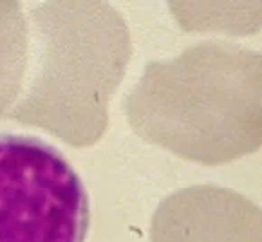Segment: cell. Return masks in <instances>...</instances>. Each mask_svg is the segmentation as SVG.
I'll list each match as a JSON object with an SVG mask.
<instances>
[{
    "instance_id": "1",
    "label": "cell",
    "mask_w": 262,
    "mask_h": 242,
    "mask_svg": "<svg viewBox=\"0 0 262 242\" xmlns=\"http://www.w3.org/2000/svg\"><path fill=\"white\" fill-rule=\"evenodd\" d=\"M123 111L139 138L178 158L235 161L260 148L262 58L239 43H195L148 63Z\"/></svg>"
},
{
    "instance_id": "2",
    "label": "cell",
    "mask_w": 262,
    "mask_h": 242,
    "mask_svg": "<svg viewBox=\"0 0 262 242\" xmlns=\"http://www.w3.org/2000/svg\"><path fill=\"white\" fill-rule=\"evenodd\" d=\"M38 63L29 93L4 118L91 146L132 54L123 16L107 2H42L31 11Z\"/></svg>"
},
{
    "instance_id": "3",
    "label": "cell",
    "mask_w": 262,
    "mask_h": 242,
    "mask_svg": "<svg viewBox=\"0 0 262 242\" xmlns=\"http://www.w3.org/2000/svg\"><path fill=\"white\" fill-rule=\"evenodd\" d=\"M89 193L51 143L0 132V242H85Z\"/></svg>"
},
{
    "instance_id": "4",
    "label": "cell",
    "mask_w": 262,
    "mask_h": 242,
    "mask_svg": "<svg viewBox=\"0 0 262 242\" xmlns=\"http://www.w3.org/2000/svg\"><path fill=\"white\" fill-rule=\"evenodd\" d=\"M150 242H262L260 208L223 186L181 188L158 206Z\"/></svg>"
},
{
    "instance_id": "5",
    "label": "cell",
    "mask_w": 262,
    "mask_h": 242,
    "mask_svg": "<svg viewBox=\"0 0 262 242\" xmlns=\"http://www.w3.org/2000/svg\"><path fill=\"white\" fill-rule=\"evenodd\" d=\"M27 65V24L20 2H0V118L20 94Z\"/></svg>"
}]
</instances>
